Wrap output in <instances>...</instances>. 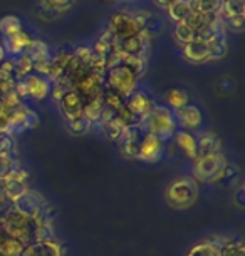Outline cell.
Masks as SVG:
<instances>
[{"label": "cell", "mask_w": 245, "mask_h": 256, "mask_svg": "<svg viewBox=\"0 0 245 256\" xmlns=\"http://www.w3.org/2000/svg\"><path fill=\"white\" fill-rule=\"evenodd\" d=\"M0 228L11 236V238L27 244L36 240L37 223L32 216L16 204H9L6 210L0 211Z\"/></svg>", "instance_id": "6da1fadb"}, {"label": "cell", "mask_w": 245, "mask_h": 256, "mask_svg": "<svg viewBox=\"0 0 245 256\" xmlns=\"http://www.w3.org/2000/svg\"><path fill=\"white\" fill-rule=\"evenodd\" d=\"M139 128L148 134H155L161 141H166L176 132L175 112H171V109L168 106L155 104L150 112L141 119Z\"/></svg>", "instance_id": "7a4b0ae2"}, {"label": "cell", "mask_w": 245, "mask_h": 256, "mask_svg": "<svg viewBox=\"0 0 245 256\" xmlns=\"http://www.w3.org/2000/svg\"><path fill=\"white\" fill-rule=\"evenodd\" d=\"M150 14L138 12V14H129L126 10H116L109 18V27L108 32L111 34L114 40H123L136 34L145 32L146 20L150 18Z\"/></svg>", "instance_id": "3957f363"}, {"label": "cell", "mask_w": 245, "mask_h": 256, "mask_svg": "<svg viewBox=\"0 0 245 256\" xmlns=\"http://www.w3.org/2000/svg\"><path fill=\"white\" fill-rule=\"evenodd\" d=\"M198 198V186L193 178H178L168 184L165 200L175 210H186Z\"/></svg>", "instance_id": "277c9868"}, {"label": "cell", "mask_w": 245, "mask_h": 256, "mask_svg": "<svg viewBox=\"0 0 245 256\" xmlns=\"http://www.w3.org/2000/svg\"><path fill=\"white\" fill-rule=\"evenodd\" d=\"M138 79L139 77L131 67L126 64H119L106 70L103 77V86L104 89H111L114 92L121 94L123 98H128L129 94L136 90Z\"/></svg>", "instance_id": "5b68a950"}, {"label": "cell", "mask_w": 245, "mask_h": 256, "mask_svg": "<svg viewBox=\"0 0 245 256\" xmlns=\"http://www.w3.org/2000/svg\"><path fill=\"white\" fill-rule=\"evenodd\" d=\"M225 159L222 152L208 154L203 158H195L193 159V176L195 180L205 181V182H215L220 180L222 171L225 168Z\"/></svg>", "instance_id": "8992f818"}, {"label": "cell", "mask_w": 245, "mask_h": 256, "mask_svg": "<svg viewBox=\"0 0 245 256\" xmlns=\"http://www.w3.org/2000/svg\"><path fill=\"white\" fill-rule=\"evenodd\" d=\"M19 256H64V248L59 243V240L52 236V238L34 240L31 243L24 244Z\"/></svg>", "instance_id": "52a82bcc"}, {"label": "cell", "mask_w": 245, "mask_h": 256, "mask_svg": "<svg viewBox=\"0 0 245 256\" xmlns=\"http://www.w3.org/2000/svg\"><path fill=\"white\" fill-rule=\"evenodd\" d=\"M150 36L146 32L136 34L123 40H114V50L121 52L124 57H145Z\"/></svg>", "instance_id": "ba28073f"}, {"label": "cell", "mask_w": 245, "mask_h": 256, "mask_svg": "<svg viewBox=\"0 0 245 256\" xmlns=\"http://www.w3.org/2000/svg\"><path fill=\"white\" fill-rule=\"evenodd\" d=\"M163 149H165V141H161L155 134L145 132L141 141H139L136 159L145 161V162H156V161H160L163 156Z\"/></svg>", "instance_id": "9c48e42d"}, {"label": "cell", "mask_w": 245, "mask_h": 256, "mask_svg": "<svg viewBox=\"0 0 245 256\" xmlns=\"http://www.w3.org/2000/svg\"><path fill=\"white\" fill-rule=\"evenodd\" d=\"M37 126V116L26 106H19L17 109L11 110L7 124V132H22L29 128Z\"/></svg>", "instance_id": "30bf717a"}, {"label": "cell", "mask_w": 245, "mask_h": 256, "mask_svg": "<svg viewBox=\"0 0 245 256\" xmlns=\"http://www.w3.org/2000/svg\"><path fill=\"white\" fill-rule=\"evenodd\" d=\"M59 108L61 112L64 116L66 122L83 118V109H84V99L76 92V90H67V92L59 99Z\"/></svg>", "instance_id": "8fae6325"}, {"label": "cell", "mask_w": 245, "mask_h": 256, "mask_svg": "<svg viewBox=\"0 0 245 256\" xmlns=\"http://www.w3.org/2000/svg\"><path fill=\"white\" fill-rule=\"evenodd\" d=\"M155 106L153 99L148 96L145 90H134L126 98V108L131 110L134 116H138L139 119H143L150 112L151 108Z\"/></svg>", "instance_id": "7c38bea8"}, {"label": "cell", "mask_w": 245, "mask_h": 256, "mask_svg": "<svg viewBox=\"0 0 245 256\" xmlns=\"http://www.w3.org/2000/svg\"><path fill=\"white\" fill-rule=\"evenodd\" d=\"M175 119H176V122H180L181 128L186 129V131H193V129H196L201 124L203 116H201V110L196 108V106L188 104V106H185V108L175 110Z\"/></svg>", "instance_id": "4fadbf2b"}, {"label": "cell", "mask_w": 245, "mask_h": 256, "mask_svg": "<svg viewBox=\"0 0 245 256\" xmlns=\"http://www.w3.org/2000/svg\"><path fill=\"white\" fill-rule=\"evenodd\" d=\"M22 80H24V86H26V90H27V98L44 99L46 96L51 92V82L39 74H31Z\"/></svg>", "instance_id": "5bb4252c"}, {"label": "cell", "mask_w": 245, "mask_h": 256, "mask_svg": "<svg viewBox=\"0 0 245 256\" xmlns=\"http://www.w3.org/2000/svg\"><path fill=\"white\" fill-rule=\"evenodd\" d=\"M210 46L203 44L200 40H193L190 44L183 46V57L191 64H203L210 62Z\"/></svg>", "instance_id": "9a60e30c"}, {"label": "cell", "mask_w": 245, "mask_h": 256, "mask_svg": "<svg viewBox=\"0 0 245 256\" xmlns=\"http://www.w3.org/2000/svg\"><path fill=\"white\" fill-rule=\"evenodd\" d=\"M34 38L26 32H19L16 36L7 37L6 42H4V50H9L11 54H17V56H24L27 54L29 49H31Z\"/></svg>", "instance_id": "2e32d148"}, {"label": "cell", "mask_w": 245, "mask_h": 256, "mask_svg": "<svg viewBox=\"0 0 245 256\" xmlns=\"http://www.w3.org/2000/svg\"><path fill=\"white\" fill-rule=\"evenodd\" d=\"M215 152H220V139L215 134H205L196 139V158H203Z\"/></svg>", "instance_id": "e0dca14e"}, {"label": "cell", "mask_w": 245, "mask_h": 256, "mask_svg": "<svg viewBox=\"0 0 245 256\" xmlns=\"http://www.w3.org/2000/svg\"><path fill=\"white\" fill-rule=\"evenodd\" d=\"M103 92L96 98H91L88 100H84V109H83V118H86L91 124L98 122L103 112Z\"/></svg>", "instance_id": "ac0fdd59"}, {"label": "cell", "mask_w": 245, "mask_h": 256, "mask_svg": "<svg viewBox=\"0 0 245 256\" xmlns=\"http://www.w3.org/2000/svg\"><path fill=\"white\" fill-rule=\"evenodd\" d=\"M173 138L190 159L196 158V138L193 134H190L188 131H176L173 134Z\"/></svg>", "instance_id": "d6986e66"}, {"label": "cell", "mask_w": 245, "mask_h": 256, "mask_svg": "<svg viewBox=\"0 0 245 256\" xmlns=\"http://www.w3.org/2000/svg\"><path fill=\"white\" fill-rule=\"evenodd\" d=\"M243 10H245L243 0H223L222 7H220V12H218L220 22L227 20V18H232V17L243 16Z\"/></svg>", "instance_id": "ffe728a7"}, {"label": "cell", "mask_w": 245, "mask_h": 256, "mask_svg": "<svg viewBox=\"0 0 245 256\" xmlns=\"http://www.w3.org/2000/svg\"><path fill=\"white\" fill-rule=\"evenodd\" d=\"M168 16L175 24H181L186 20V17L191 14V6H190V0H178L175 2L173 6H170L166 8Z\"/></svg>", "instance_id": "44dd1931"}, {"label": "cell", "mask_w": 245, "mask_h": 256, "mask_svg": "<svg viewBox=\"0 0 245 256\" xmlns=\"http://www.w3.org/2000/svg\"><path fill=\"white\" fill-rule=\"evenodd\" d=\"M103 106L116 114L126 106V98H123L121 94L114 92L111 89H103Z\"/></svg>", "instance_id": "7402d4cb"}, {"label": "cell", "mask_w": 245, "mask_h": 256, "mask_svg": "<svg viewBox=\"0 0 245 256\" xmlns=\"http://www.w3.org/2000/svg\"><path fill=\"white\" fill-rule=\"evenodd\" d=\"M218 244L220 240H208L203 243H198L191 248L186 256H218Z\"/></svg>", "instance_id": "603a6c76"}, {"label": "cell", "mask_w": 245, "mask_h": 256, "mask_svg": "<svg viewBox=\"0 0 245 256\" xmlns=\"http://www.w3.org/2000/svg\"><path fill=\"white\" fill-rule=\"evenodd\" d=\"M218 256H245L242 240H225L218 244Z\"/></svg>", "instance_id": "cb8c5ba5"}, {"label": "cell", "mask_w": 245, "mask_h": 256, "mask_svg": "<svg viewBox=\"0 0 245 256\" xmlns=\"http://www.w3.org/2000/svg\"><path fill=\"white\" fill-rule=\"evenodd\" d=\"M165 100L168 102L170 108H173L175 110H178L185 106H188L190 102V96L188 92H185L183 89H170L165 94Z\"/></svg>", "instance_id": "d4e9b609"}, {"label": "cell", "mask_w": 245, "mask_h": 256, "mask_svg": "<svg viewBox=\"0 0 245 256\" xmlns=\"http://www.w3.org/2000/svg\"><path fill=\"white\" fill-rule=\"evenodd\" d=\"M101 126H103V131L106 134V138L109 141H114V142H118V139L121 138V134L124 131L123 122L116 118V116L108 120H104V122H101Z\"/></svg>", "instance_id": "484cf974"}, {"label": "cell", "mask_w": 245, "mask_h": 256, "mask_svg": "<svg viewBox=\"0 0 245 256\" xmlns=\"http://www.w3.org/2000/svg\"><path fill=\"white\" fill-rule=\"evenodd\" d=\"M0 32L4 34V37H12L16 34L22 32V24L21 18L16 16H7L4 18H0Z\"/></svg>", "instance_id": "4316f807"}, {"label": "cell", "mask_w": 245, "mask_h": 256, "mask_svg": "<svg viewBox=\"0 0 245 256\" xmlns=\"http://www.w3.org/2000/svg\"><path fill=\"white\" fill-rule=\"evenodd\" d=\"M76 0H41V7L47 8V10L54 12V14H64L67 10L74 7Z\"/></svg>", "instance_id": "83f0119b"}, {"label": "cell", "mask_w": 245, "mask_h": 256, "mask_svg": "<svg viewBox=\"0 0 245 256\" xmlns=\"http://www.w3.org/2000/svg\"><path fill=\"white\" fill-rule=\"evenodd\" d=\"M175 37L178 38L181 44L185 46V44H190V42L195 40V32L191 30V28L186 26L185 22H181V24H176V27H175Z\"/></svg>", "instance_id": "f1b7e54d"}, {"label": "cell", "mask_w": 245, "mask_h": 256, "mask_svg": "<svg viewBox=\"0 0 245 256\" xmlns=\"http://www.w3.org/2000/svg\"><path fill=\"white\" fill-rule=\"evenodd\" d=\"M67 124V129L69 132L76 134V136H81V134H86L88 131H91L93 124L89 122L86 118H81V119H76V120H71V122H66Z\"/></svg>", "instance_id": "f546056e"}, {"label": "cell", "mask_w": 245, "mask_h": 256, "mask_svg": "<svg viewBox=\"0 0 245 256\" xmlns=\"http://www.w3.org/2000/svg\"><path fill=\"white\" fill-rule=\"evenodd\" d=\"M243 24H245V16H238V17H232V18H227V20H223L222 26L223 27L227 26L228 28H232V30L240 32L243 28Z\"/></svg>", "instance_id": "4dcf8cb0"}, {"label": "cell", "mask_w": 245, "mask_h": 256, "mask_svg": "<svg viewBox=\"0 0 245 256\" xmlns=\"http://www.w3.org/2000/svg\"><path fill=\"white\" fill-rule=\"evenodd\" d=\"M235 202H237V206L242 210V208L245 206V201H243V188H238L237 194H235Z\"/></svg>", "instance_id": "1f68e13d"}, {"label": "cell", "mask_w": 245, "mask_h": 256, "mask_svg": "<svg viewBox=\"0 0 245 256\" xmlns=\"http://www.w3.org/2000/svg\"><path fill=\"white\" fill-rule=\"evenodd\" d=\"M156 2V6L158 7H161V8H168L170 6H173L175 2H178V0H155Z\"/></svg>", "instance_id": "d6a6232c"}, {"label": "cell", "mask_w": 245, "mask_h": 256, "mask_svg": "<svg viewBox=\"0 0 245 256\" xmlns=\"http://www.w3.org/2000/svg\"><path fill=\"white\" fill-rule=\"evenodd\" d=\"M4 57H6V50H4V46H0V64H2Z\"/></svg>", "instance_id": "836d02e7"}]
</instances>
